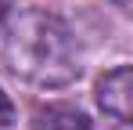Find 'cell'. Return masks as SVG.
<instances>
[{
  "label": "cell",
  "mask_w": 133,
  "mask_h": 130,
  "mask_svg": "<svg viewBox=\"0 0 133 130\" xmlns=\"http://www.w3.org/2000/svg\"><path fill=\"white\" fill-rule=\"evenodd\" d=\"M4 65L25 83L61 87L79 76V47L58 15L25 11L4 36Z\"/></svg>",
  "instance_id": "obj_1"
},
{
  "label": "cell",
  "mask_w": 133,
  "mask_h": 130,
  "mask_svg": "<svg viewBox=\"0 0 133 130\" xmlns=\"http://www.w3.org/2000/svg\"><path fill=\"white\" fill-rule=\"evenodd\" d=\"M130 101H133V80H130V65H119V69H111L104 72L101 80H97V105L104 112V119H108L115 130H130Z\"/></svg>",
  "instance_id": "obj_2"
},
{
  "label": "cell",
  "mask_w": 133,
  "mask_h": 130,
  "mask_svg": "<svg viewBox=\"0 0 133 130\" xmlns=\"http://www.w3.org/2000/svg\"><path fill=\"white\" fill-rule=\"evenodd\" d=\"M32 130H94L90 119L79 112V108L68 105H47L32 116Z\"/></svg>",
  "instance_id": "obj_3"
},
{
  "label": "cell",
  "mask_w": 133,
  "mask_h": 130,
  "mask_svg": "<svg viewBox=\"0 0 133 130\" xmlns=\"http://www.w3.org/2000/svg\"><path fill=\"white\" fill-rule=\"evenodd\" d=\"M11 119H15V105H11V98L0 90V130L11 127Z\"/></svg>",
  "instance_id": "obj_4"
},
{
  "label": "cell",
  "mask_w": 133,
  "mask_h": 130,
  "mask_svg": "<svg viewBox=\"0 0 133 130\" xmlns=\"http://www.w3.org/2000/svg\"><path fill=\"white\" fill-rule=\"evenodd\" d=\"M111 4H115L119 11H130V4H133V0H111Z\"/></svg>",
  "instance_id": "obj_5"
},
{
  "label": "cell",
  "mask_w": 133,
  "mask_h": 130,
  "mask_svg": "<svg viewBox=\"0 0 133 130\" xmlns=\"http://www.w3.org/2000/svg\"><path fill=\"white\" fill-rule=\"evenodd\" d=\"M7 11H11V0H0V18H4Z\"/></svg>",
  "instance_id": "obj_6"
}]
</instances>
